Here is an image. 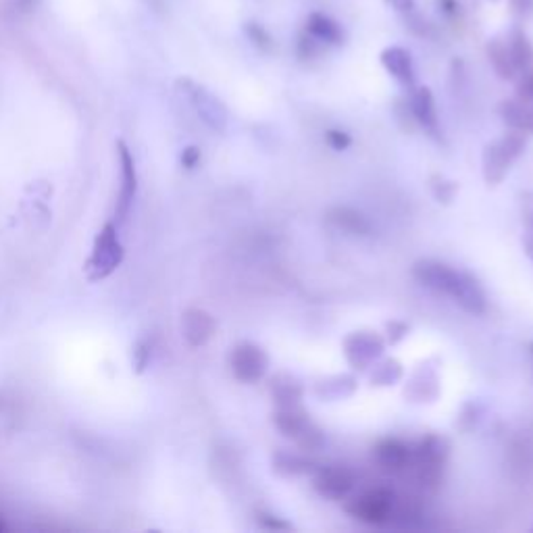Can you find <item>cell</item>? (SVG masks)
I'll use <instances>...</instances> for the list:
<instances>
[{
    "label": "cell",
    "instance_id": "1",
    "mask_svg": "<svg viewBox=\"0 0 533 533\" xmlns=\"http://www.w3.org/2000/svg\"><path fill=\"white\" fill-rule=\"evenodd\" d=\"M413 275L431 292L450 296L466 313L482 315L485 311V294L479 281L471 275L431 259L414 262Z\"/></svg>",
    "mask_w": 533,
    "mask_h": 533
},
{
    "label": "cell",
    "instance_id": "2",
    "mask_svg": "<svg viewBox=\"0 0 533 533\" xmlns=\"http://www.w3.org/2000/svg\"><path fill=\"white\" fill-rule=\"evenodd\" d=\"M446 457H449V442L440 436H427L419 449L413 450L411 469L417 482L425 488H436L442 479Z\"/></svg>",
    "mask_w": 533,
    "mask_h": 533
},
{
    "label": "cell",
    "instance_id": "3",
    "mask_svg": "<svg viewBox=\"0 0 533 533\" xmlns=\"http://www.w3.org/2000/svg\"><path fill=\"white\" fill-rule=\"evenodd\" d=\"M394 504H396V493L392 490L373 488L351 500V504H346V511L359 521L381 525L392 519Z\"/></svg>",
    "mask_w": 533,
    "mask_h": 533
},
{
    "label": "cell",
    "instance_id": "4",
    "mask_svg": "<svg viewBox=\"0 0 533 533\" xmlns=\"http://www.w3.org/2000/svg\"><path fill=\"white\" fill-rule=\"evenodd\" d=\"M123 259V248L117 240L115 226H104L101 235L96 238L94 253H92V259L88 262L90 267V278L92 280H102L111 275L117 269Z\"/></svg>",
    "mask_w": 533,
    "mask_h": 533
},
{
    "label": "cell",
    "instance_id": "5",
    "mask_svg": "<svg viewBox=\"0 0 533 533\" xmlns=\"http://www.w3.org/2000/svg\"><path fill=\"white\" fill-rule=\"evenodd\" d=\"M386 342L375 332H357L344 340L346 360L354 369H369V367L384 354Z\"/></svg>",
    "mask_w": 533,
    "mask_h": 533
},
{
    "label": "cell",
    "instance_id": "6",
    "mask_svg": "<svg viewBox=\"0 0 533 533\" xmlns=\"http://www.w3.org/2000/svg\"><path fill=\"white\" fill-rule=\"evenodd\" d=\"M232 369L244 384H256L269 369L267 352L253 342H242L232 352Z\"/></svg>",
    "mask_w": 533,
    "mask_h": 533
},
{
    "label": "cell",
    "instance_id": "7",
    "mask_svg": "<svg viewBox=\"0 0 533 533\" xmlns=\"http://www.w3.org/2000/svg\"><path fill=\"white\" fill-rule=\"evenodd\" d=\"M354 484H357V477L344 465L319 466L317 477H315V490L329 500L346 498L348 492L354 488Z\"/></svg>",
    "mask_w": 533,
    "mask_h": 533
},
{
    "label": "cell",
    "instance_id": "8",
    "mask_svg": "<svg viewBox=\"0 0 533 533\" xmlns=\"http://www.w3.org/2000/svg\"><path fill=\"white\" fill-rule=\"evenodd\" d=\"M180 85L186 88V94L190 96V101L194 102V107L199 109L202 120H205L209 125H213L215 129H223V125H226V121H227L226 107H223V104L217 101L210 92L200 88L199 84H194L190 80H182Z\"/></svg>",
    "mask_w": 533,
    "mask_h": 533
},
{
    "label": "cell",
    "instance_id": "9",
    "mask_svg": "<svg viewBox=\"0 0 533 533\" xmlns=\"http://www.w3.org/2000/svg\"><path fill=\"white\" fill-rule=\"evenodd\" d=\"M375 460L386 473H404L411 469L413 463V450L409 446L400 442V440H384V442L378 444L375 449Z\"/></svg>",
    "mask_w": 533,
    "mask_h": 533
},
{
    "label": "cell",
    "instance_id": "10",
    "mask_svg": "<svg viewBox=\"0 0 533 533\" xmlns=\"http://www.w3.org/2000/svg\"><path fill=\"white\" fill-rule=\"evenodd\" d=\"M411 113L414 117V121H419L423 125L425 131H430L431 136L440 134V121H438V109H436V101H433V94L430 88H417L411 94L409 101Z\"/></svg>",
    "mask_w": 533,
    "mask_h": 533
},
{
    "label": "cell",
    "instance_id": "11",
    "mask_svg": "<svg viewBox=\"0 0 533 533\" xmlns=\"http://www.w3.org/2000/svg\"><path fill=\"white\" fill-rule=\"evenodd\" d=\"M305 31L325 46H340L344 44L346 38L342 25L338 22H333L329 15H324V13H311L305 23Z\"/></svg>",
    "mask_w": 533,
    "mask_h": 533
},
{
    "label": "cell",
    "instance_id": "12",
    "mask_svg": "<svg viewBox=\"0 0 533 533\" xmlns=\"http://www.w3.org/2000/svg\"><path fill=\"white\" fill-rule=\"evenodd\" d=\"M381 65H384L387 74H390L394 80H398L404 85H413L414 82V67L411 52L404 50L403 46H390L381 52Z\"/></svg>",
    "mask_w": 533,
    "mask_h": 533
},
{
    "label": "cell",
    "instance_id": "13",
    "mask_svg": "<svg viewBox=\"0 0 533 533\" xmlns=\"http://www.w3.org/2000/svg\"><path fill=\"white\" fill-rule=\"evenodd\" d=\"M120 161H121V190H120V202H117V215L120 219H125L128 210L131 207V200L136 196V169L134 159H131L129 150L125 144H120Z\"/></svg>",
    "mask_w": 533,
    "mask_h": 533
},
{
    "label": "cell",
    "instance_id": "14",
    "mask_svg": "<svg viewBox=\"0 0 533 533\" xmlns=\"http://www.w3.org/2000/svg\"><path fill=\"white\" fill-rule=\"evenodd\" d=\"M183 333L192 346H202L213 338L215 333V319L207 311L192 308L183 317Z\"/></svg>",
    "mask_w": 533,
    "mask_h": 533
},
{
    "label": "cell",
    "instance_id": "15",
    "mask_svg": "<svg viewBox=\"0 0 533 533\" xmlns=\"http://www.w3.org/2000/svg\"><path fill=\"white\" fill-rule=\"evenodd\" d=\"M515 161L512 156L506 153V148L502 144L493 142L490 144L488 148H485L484 153V175H485V182L490 183V186H496L506 177L511 169V163Z\"/></svg>",
    "mask_w": 533,
    "mask_h": 533
},
{
    "label": "cell",
    "instance_id": "16",
    "mask_svg": "<svg viewBox=\"0 0 533 533\" xmlns=\"http://www.w3.org/2000/svg\"><path fill=\"white\" fill-rule=\"evenodd\" d=\"M500 115H502L504 123L511 129L523 131V134H533V102L521 101H504L500 104Z\"/></svg>",
    "mask_w": 533,
    "mask_h": 533
},
{
    "label": "cell",
    "instance_id": "17",
    "mask_svg": "<svg viewBox=\"0 0 533 533\" xmlns=\"http://www.w3.org/2000/svg\"><path fill=\"white\" fill-rule=\"evenodd\" d=\"M329 223H333L335 227L351 235H369L371 223L367 221L365 215H360L359 210L351 207H333L327 213Z\"/></svg>",
    "mask_w": 533,
    "mask_h": 533
},
{
    "label": "cell",
    "instance_id": "18",
    "mask_svg": "<svg viewBox=\"0 0 533 533\" xmlns=\"http://www.w3.org/2000/svg\"><path fill=\"white\" fill-rule=\"evenodd\" d=\"M273 423L286 438L296 440L305 431V427L311 423V419H308V414L300 409V404L281 406V409L273 414Z\"/></svg>",
    "mask_w": 533,
    "mask_h": 533
},
{
    "label": "cell",
    "instance_id": "19",
    "mask_svg": "<svg viewBox=\"0 0 533 533\" xmlns=\"http://www.w3.org/2000/svg\"><path fill=\"white\" fill-rule=\"evenodd\" d=\"M273 469L280 473V475H306V473L317 471L319 466L313 463L311 458L302 457V454H292V452H278L273 457Z\"/></svg>",
    "mask_w": 533,
    "mask_h": 533
},
{
    "label": "cell",
    "instance_id": "20",
    "mask_svg": "<svg viewBox=\"0 0 533 533\" xmlns=\"http://www.w3.org/2000/svg\"><path fill=\"white\" fill-rule=\"evenodd\" d=\"M509 52L512 58V65H515L517 71H528L533 65V46L529 42V38L525 36L523 30H512L509 40Z\"/></svg>",
    "mask_w": 533,
    "mask_h": 533
},
{
    "label": "cell",
    "instance_id": "21",
    "mask_svg": "<svg viewBox=\"0 0 533 533\" xmlns=\"http://www.w3.org/2000/svg\"><path fill=\"white\" fill-rule=\"evenodd\" d=\"M271 394L275 404L280 406H298L302 396H305V387H302L294 378H288V375H280L278 379H273Z\"/></svg>",
    "mask_w": 533,
    "mask_h": 533
},
{
    "label": "cell",
    "instance_id": "22",
    "mask_svg": "<svg viewBox=\"0 0 533 533\" xmlns=\"http://www.w3.org/2000/svg\"><path fill=\"white\" fill-rule=\"evenodd\" d=\"M488 57H490V63L496 74L502 77V80H512L517 74L515 65H512V58H511V52H509V44L506 40H492L488 44Z\"/></svg>",
    "mask_w": 533,
    "mask_h": 533
},
{
    "label": "cell",
    "instance_id": "23",
    "mask_svg": "<svg viewBox=\"0 0 533 533\" xmlns=\"http://www.w3.org/2000/svg\"><path fill=\"white\" fill-rule=\"evenodd\" d=\"M357 387V379L352 375H335L332 379H324L317 386V396L325 398V400H335V398H344L351 396Z\"/></svg>",
    "mask_w": 533,
    "mask_h": 533
},
{
    "label": "cell",
    "instance_id": "24",
    "mask_svg": "<svg viewBox=\"0 0 533 533\" xmlns=\"http://www.w3.org/2000/svg\"><path fill=\"white\" fill-rule=\"evenodd\" d=\"M403 378V365L396 359H386L384 363L375 365V371L371 373L373 386H392Z\"/></svg>",
    "mask_w": 533,
    "mask_h": 533
},
{
    "label": "cell",
    "instance_id": "25",
    "mask_svg": "<svg viewBox=\"0 0 533 533\" xmlns=\"http://www.w3.org/2000/svg\"><path fill=\"white\" fill-rule=\"evenodd\" d=\"M324 442H325L324 433H321V430L315 423H308L305 427V431L296 438V444H298L300 449L306 452H317L321 446H324Z\"/></svg>",
    "mask_w": 533,
    "mask_h": 533
},
{
    "label": "cell",
    "instance_id": "26",
    "mask_svg": "<svg viewBox=\"0 0 533 533\" xmlns=\"http://www.w3.org/2000/svg\"><path fill=\"white\" fill-rule=\"evenodd\" d=\"M246 36L250 38V42H253L256 49L262 50V52H271L273 50V38L269 31L262 28L259 23H246Z\"/></svg>",
    "mask_w": 533,
    "mask_h": 533
},
{
    "label": "cell",
    "instance_id": "27",
    "mask_svg": "<svg viewBox=\"0 0 533 533\" xmlns=\"http://www.w3.org/2000/svg\"><path fill=\"white\" fill-rule=\"evenodd\" d=\"M431 192L436 196L438 202H450L457 194V183L449 182L442 175H433L431 177Z\"/></svg>",
    "mask_w": 533,
    "mask_h": 533
},
{
    "label": "cell",
    "instance_id": "28",
    "mask_svg": "<svg viewBox=\"0 0 533 533\" xmlns=\"http://www.w3.org/2000/svg\"><path fill=\"white\" fill-rule=\"evenodd\" d=\"M325 44H321L319 40H315L313 36H308L306 31H302V36L298 38V57L300 58H315L324 52Z\"/></svg>",
    "mask_w": 533,
    "mask_h": 533
},
{
    "label": "cell",
    "instance_id": "29",
    "mask_svg": "<svg viewBox=\"0 0 533 533\" xmlns=\"http://www.w3.org/2000/svg\"><path fill=\"white\" fill-rule=\"evenodd\" d=\"M325 140H327L329 147L335 148V150H344V148L351 147V142H352L351 136L344 134V131H340V129H329L325 134Z\"/></svg>",
    "mask_w": 533,
    "mask_h": 533
},
{
    "label": "cell",
    "instance_id": "30",
    "mask_svg": "<svg viewBox=\"0 0 533 533\" xmlns=\"http://www.w3.org/2000/svg\"><path fill=\"white\" fill-rule=\"evenodd\" d=\"M517 96L521 98V101H528L533 102V71H525V76L521 77V82L517 85Z\"/></svg>",
    "mask_w": 533,
    "mask_h": 533
},
{
    "label": "cell",
    "instance_id": "31",
    "mask_svg": "<svg viewBox=\"0 0 533 533\" xmlns=\"http://www.w3.org/2000/svg\"><path fill=\"white\" fill-rule=\"evenodd\" d=\"M386 329H387V342H390V344H398V342L409 333V325L403 324V321H390V324L386 325Z\"/></svg>",
    "mask_w": 533,
    "mask_h": 533
},
{
    "label": "cell",
    "instance_id": "32",
    "mask_svg": "<svg viewBox=\"0 0 533 533\" xmlns=\"http://www.w3.org/2000/svg\"><path fill=\"white\" fill-rule=\"evenodd\" d=\"M509 4L517 17L525 19L533 15V0H509Z\"/></svg>",
    "mask_w": 533,
    "mask_h": 533
},
{
    "label": "cell",
    "instance_id": "33",
    "mask_svg": "<svg viewBox=\"0 0 533 533\" xmlns=\"http://www.w3.org/2000/svg\"><path fill=\"white\" fill-rule=\"evenodd\" d=\"M256 521H259L261 528H265V529H280V531L289 529V525H288V523L280 521V519H275V517H271V515H262V512H259V517H256Z\"/></svg>",
    "mask_w": 533,
    "mask_h": 533
},
{
    "label": "cell",
    "instance_id": "34",
    "mask_svg": "<svg viewBox=\"0 0 533 533\" xmlns=\"http://www.w3.org/2000/svg\"><path fill=\"white\" fill-rule=\"evenodd\" d=\"M436 3L440 6V11H442L446 17H457L458 15V11H460L458 0H436Z\"/></svg>",
    "mask_w": 533,
    "mask_h": 533
},
{
    "label": "cell",
    "instance_id": "35",
    "mask_svg": "<svg viewBox=\"0 0 533 533\" xmlns=\"http://www.w3.org/2000/svg\"><path fill=\"white\" fill-rule=\"evenodd\" d=\"M199 159H200V153H199V148H194V147H190V148H186L183 150V156H182V161H183V164H186L188 169H192L196 163H199Z\"/></svg>",
    "mask_w": 533,
    "mask_h": 533
},
{
    "label": "cell",
    "instance_id": "36",
    "mask_svg": "<svg viewBox=\"0 0 533 533\" xmlns=\"http://www.w3.org/2000/svg\"><path fill=\"white\" fill-rule=\"evenodd\" d=\"M386 4L398 13H411L414 9V0H386Z\"/></svg>",
    "mask_w": 533,
    "mask_h": 533
},
{
    "label": "cell",
    "instance_id": "37",
    "mask_svg": "<svg viewBox=\"0 0 533 533\" xmlns=\"http://www.w3.org/2000/svg\"><path fill=\"white\" fill-rule=\"evenodd\" d=\"M36 4H38V0H13V6H15V11H22V13L31 11Z\"/></svg>",
    "mask_w": 533,
    "mask_h": 533
},
{
    "label": "cell",
    "instance_id": "38",
    "mask_svg": "<svg viewBox=\"0 0 533 533\" xmlns=\"http://www.w3.org/2000/svg\"><path fill=\"white\" fill-rule=\"evenodd\" d=\"M525 248H528V254L533 259V235H528V240H525Z\"/></svg>",
    "mask_w": 533,
    "mask_h": 533
},
{
    "label": "cell",
    "instance_id": "39",
    "mask_svg": "<svg viewBox=\"0 0 533 533\" xmlns=\"http://www.w3.org/2000/svg\"><path fill=\"white\" fill-rule=\"evenodd\" d=\"M529 348H531V354H533V344H531V346H529Z\"/></svg>",
    "mask_w": 533,
    "mask_h": 533
}]
</instances>
